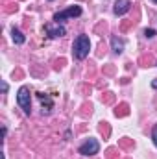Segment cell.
<instances>
[{"instance_id": "cell-8", "label": "cell", "mask_w": 157, "mask_h": 159, "mask_svg": "<svg viewBox=\"0 0 157 159\" xmlns=\"http://www.w3.org/2000/svg\"><path fill=\"white\" fill-rule=\"evenodd\" d=\"M111 44H113V50H115L117 54H120V52L124 50V41L118 39V37H113V39H111Z\"/></svg>"}, {"instance_id": "cell-7", "label": "cell", "mask_w": 157, "mask_h": 159, "mask_svg": "<svg viewBox=\"0 0 157 159\" xmlns=\"http://www.w3.org/2000/svg\"><path fill=\"white\" fill-rule=\"evenodd\" d=\"M11 37H13V41H15V44H22V43L26 41V39H24V35H22L17 28H13V30H11Z\"/></svg>"}, {"instance_id": "cell-6", "label": "cell", "mask_w": 157, "mask_h": 159, "mask_svg": "<svg viewBox=\"0 0 157 159\" xmlns=\"http://www.w3.org/2000/svg\"><path fill=\"white\" fill-rule=\"evenodd\" d=\"M46 32H48V35H50L52 39L65 35V28H63V26H52V24H48V26H46Z\"/></svg>"}, {"instance_id": "cell-3", "label": "cell", "mask_w": 157, "mask_h": 159, "mask_svg": "<svg viewBox=\"0 0 157 159\" xmlns=\"http://www.w3.org/2000/svg\"><path fill=\"white\" fill-rule=\"evenodd\" d=\"M79 15H81V7H79V6H70V7H67L65 11L56 13V15H54V20L59 24V22L65 20V19H74V17H79Z\"/></svg>"}, {"instance_id": "cell-10", "label": "cell", "mask_w": 157, "mask_h": 159, "mask_svg": "<svg viewBox=\"0 0 157 159\" xmlns=\"http://www.w3.org/2000/svg\"><path fill=\"white\" fill-rule=\"evenodd\" d=\"M144 35H146V37H154V35H155V32H154V30H146V32H144Z\"/></svg>"}, {"instance_id": "cell-1", "label": "cell", "mask_w": 157, "mask_h": 159, "mask_svg": "<svg viewBox=\"0 0 157 159\" xmlns=\"http://www.w3.org/2000/svg\"><path fill=\"white\" fill-rule=\"evenodd\" d=\"M72 48H74V56L78 59H85L89 56V50H91V41H89L87 35H78Z\"/></svg>"}, {"instance_id": "cell-11", "label": "cell", "mask_w": 157, "mask_h": 159, "mask_svg": "<svg viewBox=\"0 0 157 159\" xmlns=\"http://www.w3.org/2000/svg\"><path fill=\"white\" fill-rule=\"evenodd\" d=\"M152 2H155V4H157V0H152Z\"/></svg>"}, {"instance_id": "cell-2", "label": "cell", "mask_w": 157, "mask_h": 159, "mask_svg": "<svg viewBox=\"0 0 157 159\" xmlns=\"http://www.w3.org/2000/svg\"><path fill=\"white\" fill-rule=\"evenodd\" d=\"M17 104L20 106V109L30 115L32 113V98H30V89L28 87H20L17 93Z\"/></svg>"}, {"instance_id": "cell-9", "label": "cell", "mask_w": 157, "mask_h": 159, "mask_svg": "<svg viewBox=\"0 0 157 159\" xmlns=\"http://www.w3.org/2000/svg\"><path fill=\"white\" fill-rule=\"evenodd\" d=\"M152 139H154V143H155V146H157V126L154 128V131H152Z\"/></svg>"}, {"instance_id": "cell-4", "label": "cell", "mask_w": 157, "mask_h": 159, "mask_svg": "<svg viewBox=\"0 0 157 159\" xmlns=\"http://www.w3.org/2000/svg\"><path fill=\"white\" fill-rule=\"evenodd\" d=\"M98 150H100V144H98L96 139H87L79 146V154L81 156H94V154H98Z\"/></svg>"}, {"instance_id": "cell-5", "label": "cell", "mask_w": 157, "mask_h": 159, "mask_svg": "<svg viewBox=\"0 0 157 159\" xmlns=\"http://www.w3.org/2000/svg\"><path fill=\"white\" fill-rule=\"evenodd\" d=\"M113 11H115V15H124V13H128V11H129V0H117Z\"/></svg>"}]
</instances>
